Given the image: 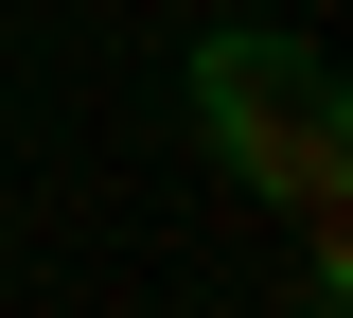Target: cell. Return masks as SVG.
Masks as SVG:
<instances>
[{
  "mask_svg": "<svg viewBox=\"0 0 353 318\" xmlns=\"http://www.w3.org/2000/svg\"><path fill=\"white\" fill-rule=\"evenodd\" d=\"M176 89H194V141H212L265 212H336V195H353V106H336V53H318V36L230 18V36L176 53Z\"/></svg>",
  "mask_w": 353,
  "mask_h": 318,
  "instance_id": "1",
  "label": "cell"
}]
</instances>
